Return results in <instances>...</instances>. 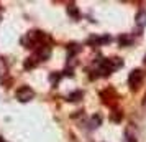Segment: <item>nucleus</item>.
I'll list each match as a JSON object with an SVG mask.
<instances>
[{
    "label": "nucleus",
    "instance_id": "10",
    "mask_svg": "<svg viewBox=\"0 0 146 142\" xmlns=\"http://www.w3.org/2000/svg\"><path fill=\"white\" fill-rule=\"evenodd\" d=\"M100 122H102V116L97 114V116H94L92 119H90V124H89V126H90V129L99 127V126H100Z\"/></svg>",
    "mask_w": 146,
    "mask_h": 142
},
{
    "label": "nucleus",
    "instance_id": "5",
    "mask_svg": "<svg viewBox=\"0 0 146 142\" xmlns=\"http://www.w3.org/2000/svg\"><path fill=\"white\" fill-rule=\"evenodd\" d=\"M135 22H136V25H138L139 28H145L146 27V10H139L138 13H136Z\"/></svg>",
    "mask_w": 146,
    "mask_h": 142
},
{
    "label": "nucleus",
    "instance_id": "15",
    "mask_svg": "<svg viewBox=\"0 0 146 142\" xmlns=\"http://www.w3.org/2000/svg\"><path fill=\"white\" fill-rule=\"evenodd\" d=\"M121 117H123V114L117 111V112H113V114H112V121L113 122H120V121H121Z\"/></svg>",
    "mask_w": 146,
    "mask_h": 142
},
{
    "label": "nucleus",
    "instance_id": "2",
    "mask_svg": "<svg viewBox=\"0 0 146 142\" xmlns=\"http://www.w3.org/2000/svg\"><path fill=\"white\" fill-rule=\"evenodd\" d=\"M143 78H145V75H143L141 69H133L131 73H130V76H128V84H130V88L138 89L139 86H141V83H143Z\"/></svg>",
    "mask_w": 146,
    "mask_h": 142
},
{
    "label": "nucleus",
    "instance_id": "9",
    "mask_svg": "<svg viewBox=\"0 0 146 142\" xmlns=\"http://www.w3.org/2000/svg\"><path fill=\"white\" fill-rule=\"evenodd\" d=\"M118 43H120V46H130V45L133 43V38L130 36V35H120Z\"/></svg>",
    "mask_w": 146,
    "mask_h": 142
},
{
    "label": "nucleus",
    "instance_id": "11",
    "mask_svg": "<svg viewBox=\"0 0 146 142\" xmlns=\"http://www.w3.org/2000/svg\"><path fill=\"white\" fill-rule=\"evenodd\" d=\"M125 139H126V142H136V135L131 132V129L130 127L125 131Z\"/></svg>",
    "mask_w": 146,
    "mask_h": 142
},
{
    "label": "nucleus",
    "instance_id": "6",
    "mask_svg": "<svg viewBox=\"0 0 146 142\" xmlns=\"http://www.w3.org/2000/svg\"><path fill=\"white\" fill-rule=\"evenodd\" d=\"M67 13H69V17H72L74 20H79V18H80L79 8H77V5H76V3H71V5H67Z\"/></svg>",
    "mask_w": 146,
    "mask_h": 142
},
{
    "label": "nucleus",
    "instance_id": "8",
    "mask_svg": "<svg viewBox=\"0 0 146 142\" xmlns=\"http://www.w3.org/2000/svg\"><path fill=\"white\" fill-rule=\"evenodd\" d=\"M84 98V93L82 91H74V93H71V94H67V101L69 102H77V101H80Z\"/></svg>",
    "mask_w": 146,
    "mask_h": 142
},
{
    "label": "nucleus",
    "instance_id": "3",
    "mask_svg": "<svg viewBox=\"0 0 146 142\" xmlns=\"http://www.w3.org/2000/svg\"><path fill=\"white\" fill-rule=\"evenodd\" d=\"M49 56H51V48L43 45L41 48L36 50V58H35V60H36V61H46Z\"/></svg>",
    "mask_w": 146,
    "mask_h": 142
},
{
    "label": "nucleus",
    "instance_id": "17",
    "mask_svg": "<svg viewBox=\"0 0 146 142\" xmlns=\"http://www.w3.org/2000/svg\"><path fill=\"white\" fill-rule=\"evenodd\" d=\"M145 65H146V56H145Z\"/></svg>",
    "mask_w": 146,
    "mask_h": 142
},
{
    "label": "nucleus",
    "instance_id": "16",
    "mask_svg": "<svg viewBox=\"0 0 146 142\" xmlns=\"http://www.w3.org/2000/svg\"><path fill=\"white\" fill-rule=\"evenodd\" d=\"M143 104H145V106H146V94H145V101H143Z\"/></svg>",
    "mask_w": 146,
    "mask_h": 142
},
{
    "label": "nucleus",
    "instance_id": "1",
    "mask_svg": "<svg viewBox=\"0 0 146 142\" xmlns=\"http://www.w3.org/2000/svg\"><path fill=\"white\" fill-rule=\"evenodd\" d=\"M33 96H35V91L30 86H21V88L15 91V98L20 102H28L30 99H33Z\"/></svg>",
    "mask_w": 146,
    "mask_h": 142
},
{
    "label": "nucleus",
    "instance_id": "14",
    "mask_svg": "<svg viewBox=\"0 0 146 142\" xmlns=\"http://www.w3.org/2000/svg\"><path fill=\"white\" fill-rule=\"evenodd\" d=\"M79 50H80L79 45H71V46H69V58H72V56H74L76 53H77Z\"/></svg>",
    "mask_w": 146,
    "mask_h": 142
},
{
    "label": "nucleus",
    "instance_id": "13",
    "mask_svg": "<svg viewBox=\"0 0 146 142\" xmlns=\"http://www.w3.org/2000/svg\"><path fill=\"white\" fill-rule=\"evenodd\" d=\"M35 66H36V60H35V58H28V60L25 61V65H23L25 69H33Z\"/></svg>",
    "mask_w": 146,
    "mask_h": 142
},
{
    "label": "nucleus",
    "instance_id": "7",
    "mask_svg": "<svg viewBox=\"0 0 146 142\" xmlns=\"http://www.w3.org/2000/svg\"><path fill=\"white\" fill-rule=\"evenodd\" d=\"M107 63H108V66H110L112 71H115V69H118V68L123 66V61L120 60V58H110V60H107Z\"/></svg>",
    "mask_w": 146,
    "mask_h": 142
},
{
    "label": "nucleus",
    "instance_id": "12",
    "mask_svg": "<svg viewBox=\"0 0 146 142\" xmlns=\"http://www.w3.org/2000/svg\"><path fill=\"white\" fill-rule=\"evenodd\" d=\"M61 76H62L61 73H51V75H49V81H51V84H53V86H56V84L59 83Z\"/></svg>",
    "mask_w": 146,
    "mask_h": 142
},
{
    "label": "nucleus",
    "instance_id": "4",
    "mask_svg": "<svg viewBox=\"0 0 146 142\" xmlns=\"http://www.w3.org/2000/svg\"><path fill=\"white\" fill-rule=\"evenodd\" d=\"M112 41V36L110 35H105V36H90L89 38V45H105V43H110Z\"/></svg>",
    "mask_w": 146,
    "mask_h": 142
}]
</instances>
